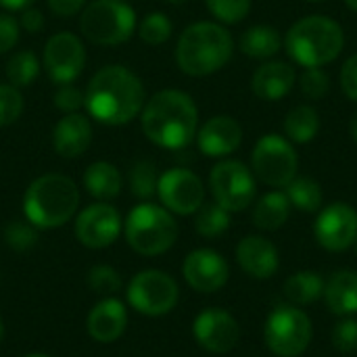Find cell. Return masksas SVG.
<instances>
[{"label": "cell", "instance_id": "30bf717a", "mask_svg": "<svg viewBox=\"0 0 357 357\" xmlns=\"http://www.w3.org/2000/svg\"><path fill=\"white\" fill-rule=\"evenodd\" d=\"M209 188L220 207L230 213H238L255 201L257 180L243 161L224 159L213 165L209 174Z\"/></svg>", "mask_w": 357, "mask_h": 357}, {"label": "cell", "instance_id": "ac0fdd59", "mask_svg": "<svg viewBox=\"0 0 357 357\" xmlns=\"http://www.w3.org/2000/svg\"><path fill=\"white\" fill-rule=\"evenodd\" d=\"M195 140L205 157H228L243 144V126L232 115H215L197 130Z\"/></svg>", "mask_w": 357, "mask_h": 357}, {"label": "cell", "instance_id": "ab89813d", "mask_svg": "<svg viewBox=\"0 0 357 357\" xmlns=\"http://www.w3.org/2000/svg\"><path fill=\"white\" fill-rule=\"evenodd\" d=\"M54 107L59 111H63L65 115L79 113V109L84 107V92L79 88H75L73 84H63L54 92Z\"/></svg>", "mask_w": 357, "mask_h": 357}, {"label": "cell", "instance_id": "e575fe53", "mask_svg": "<svg viewBox=\"0 0 357 357\" xmlns=\"http://www.w3.org/2000/svg\"><path fill=\"white\" fill-rule=\"evenodd\" d=\"M88 289L100 297H113L119 289H121V276L115 268L98 264L94 268H90L88 276H86Z\"/></svg>", "mask_w": 357, "mask_h": 357}, {"label": "cell", "instance_id": "8992f818", "mask_svg": "<svg viewBox=\"0 0 357 357\" xmlns=\"http://www.w3.org/2000/svg\"><path fill=\"white\" fill-rule=\"evenodd\" d=\"M123 236L132 251L144 257H155L176 245L178 222L163 205L142 201L128 213L123 222Z\"/></svg>", "mask_w": 357, "mask_h": 357}, {"label": "cell", "instance_id": "8fae6325", "mask_svg": "<svg viewBox=\"0 0 357 357\" xmlns=\"http://www.w3.org/2000/svg\"><path fill=\"white\" fill-rule=\"evenodd\" d=\"M266 345L278 357L301 356L312 341V320L293 305L276 307L266 322Z\"/></svg>", "mask_w": 357, "mask_h": 357}, {"label": "cell", "instance_id": "4dcf8cb0", "mask_svg": "<svg viewBox=\"0 0 357 357\" xmlns=\"http://www.w3.org/2000/svg\"><path fill=\"white\" fill-rule=\"evenodd\" d=\"M230 228V211L213 203H203L195 213V230L205 238H218Z\"/></svg>", "mask_w": 357, "mask_h": 357}, {"label": "cell", "instance_id": "52a82bcc", "mask_svg": "<svg viewBox=\"0 0 357 357\" xmlns=\"http://www.w3.org/2000/svg\"><path fill=\"white\" fill-rule=\"evenodd\" d=\"M136 10L126 0H92L79 13V31L98 46H117L132 38Z\"/></svg>", "mask_w": 357, "mask_h": 357}, {"label": "cell", "instance_id": "7dc6e473", "mask_svg": "<svg viewBox=\"0 0 357 357\" xmlns=\"http://www.w3.org/2000/svg\"><path fill=\"white\" fill-rule=\"evenodd\" d=\"M345 4H347V6H349L351 10H356V13H357V0H345Z\"/></svg>", "mask_w": 357, "mask_h": 357}, {"label": "cell", "instance_id": "5b68a950", "mask_svg": "<svg viewBox=\"0 0 357 357\" xmlns=\"http://www.w3.org/2000/svg\"><path fill=\"white\" fill-rule=\"evenodd\" d=\"M79 207L77 184L63 174H44L36 178L23 195V213L38 230L65 226Z\"/></svg>", "mask_w": 357, "mask_h": 357}, {"label": "cell", "instance_id": "8d00e7d4", "mask_svg": "<svg viewBox=\"0 0 357 357\" xmlns=\"http://www.w3.org/2000/svg\"><path fill=\"white\" fill-rule=\"evenodd\" d=\"M299 88L307 100H322L331 92V75L322 67H307L299 77Z\"/></svg>", "mask_w": 357, "mask_h": 357}, {"label": "cell", "instance_id": "f35d334b", "mask_svg": "<svg viewBox=\"0 0 357 357\" xmlns=\"http://www.w3.org/2000/svg\"><path fill=\"white\" fill-rule=\"evenodd\" d=\"M333 345L341 354H351L357 349V320H341L333 328Z\"/></svg>", "mask_w": 357, "mask_h": 357}, {"label": "cell", "instance_id": "484cf974", "mask_svg": "<svg viewBox=\"0 0 357 357\" xmlns=\"http://www.w3.org/2000/svg\"><path fill=\"white\" fill-rule=\"evenodd\" d=\"M289 215H291V201H289V197L284 192H280V190H274V192L264 195L255 203L253 224L259 230L274 232V230H278V228H282L287 224Z\"/></svg>", "mask_w": 357, "mask_h": 357}, {"label": "cell", "instance_id": "7bdbcfd3", "mask_svg": "<svg viewBox=\"0 0 357 357\" xmlns=\"http://www.w3.org/2000/svg\"><path fill=\"white\" fill-rule=\"evenodd\" d=\"M46 4L52 15H56L59 19H67L79 15L86 6V0H46Z\"/></svg>", "mask_w": 357, "mask_h": 357}, {"label": "cell", "instance_id": "bcb514c9", "mask_svg": "<svg viewBox=\"0 0 357 357\" xmlns=\"http://www.w3.org/2000/svg\"><path fill=\"white\" fill-rule=\"evenodd\" d=\"M349 134H351L354 142H356V144H357V111H356V113H354L351 121H349Z\"/></svg>", "mask_w": 357, "mask_h": 357}, {"label": "cell", "instance_id": "b9f144b4", "mask_svg": "<svg viewBox=\"0 0 357 357\" xmlns=\"http://www.w3.org/2000/svg\"><path fill=\"white\" fill-rule=\"evenodd\" d=\"M339 82H341V90L345 92V96L357 102V52L343 63Z\"/></svg>", "mask_w": 357, "mask_h": 357}, {"label": "cell", "instance_id": "7c38bea8", "mask_svg": "<svg viewBox=\"0 0 357 357\" xmlns=\"http://www.w3.org/2000/svg\"><path fill=\"white\" fill-rule=\"evenodd\" d=\"M86 65V48L79 36L71 31H59L44 44L42 67L52 84H73Z\"/></svg>", "mask_w": 357, "mask_h": 357}, {"label": "cell", "instance_id": "d590c367", "mask_svg": "<svg viewBox=\"0 0 357 357\" xmlns=\"http://www.w3.org/2000/svg\"><path fill=\"white\" fill-rule=\"evenodd\" d=\"M209 13L222 25H234L251 13V0H205Z\"/></svg>", "mask_w": 357, "mask_h": 357}, {"label": "cell", "instance_id": "9c48e42d", "mask_svg": "<svg viewBox=\"0 0 357 357\" xmlns=\"http://www.w3.org/2000/svg\"><path fill=\"white\" fill-rule=\"evenodd\" d=\"M126 299L134 312L149 318H159L178 305L180 289L167 272L142 270L128 282Z\"/></svg>", "mask_w": 357, "mask_h": 357}, {"label": "cell", "instance_id": "2e32d148", "mask_svg": "<svg viewBox=\"0 0 357 357\" xmlns=\"http://www.w3.org/2000/svg\"><path fill=\"white\" fill-rule=\"evenodd\" d=\"M192 335L203 349L211 354H228L238 345L241 326L226 310L209 307L195 318Z\"/></svg>", "mask_w": 357, "mask_h": 357}, {"label": "cell", "instance_id": "74e56055", "mask_svg": "<svg viewBox=\"0 0 357 357\" xmlns=\"http://www.w3.org/2000/svg\"><path fill=\"white\" fill-rule=\"evenodd\" d=\"M23 113V94L13 84H0V128L15 123Z\"/></svg>", "mask_w": 357, "mask_h": 357}, {"label": "cell", "instance_id": "d4e9b609", "mask_svg": "<svg viewBox=\"0 0 357 357\" xmlns=\"http://www.w3.org/2000/svg\"><path fill=\"white\" fill-rule=\"evenodd\" d=\"M282 46H284V40L280 31L272 25H253L245 29L238 40L241 52L257 61H270L272 56L280 52Z\"/></svg>", "mask_w": 357, "mask_h": 357}, {"label": "cell", "instance_id": "9a60e30c", "mask_svg": "<svg viewBox=\"0 0 357 357\" xmlns=\"http://www.w3.org/2000/svg\"><path fill=\"white\" fill-rule=\"evenodd\" d=\"M314 234L320 247L333 253L354 247L357 236V211L347 203L328 205L320 211Z\"/></svg>", "mask_w": 357, "mask_h": 357}, {"label": "cell", "instance_id": "7402d4cb", "mask_svg": "<svg viewBox=\"0 0 357 357\" xmlns=\"http://www.w3.org/2000/svg\"><path fill=\"white\" fill-rule=\"evenodd\" d=\"M236 261L238 266L257 280H266L276 274L278 270V249L264 236H245L236 247Z\"/></svg>", "mask_w": 357, "mask_h": 357}, {"label": "cell", "instance_id": "f6af8a7d", "mask_svg": "<svg viewBox=\"0 0 357 357\" xmlns=\"http://www.w3.org/2000/svg\"><path fill=\"white\" fill-rule=\"evenodd\" d=\"M36 0H0V6L8 8V10H23L27 6H31Z\"/></svg>", "mask_w": 357, "mask_h": 357}, {"label": "cell", "instance_id": "836d02e7", "mask_svg": "<svg viewBox=\"0 0 357 357\" xmlns=\"http://www.w3.org/2000/svg\"><path fill=\"white\" fill-rule=\"evenodd\" d=\"M4 243L15 253H25L38 243V228L27 220H13L4 228Z\"/></svg>", "mask_w": 357, "mask_h": 357}, {"label": "cell", "instance_id": "c3c4849f", "mask_svg": "<svg viewBox=\"0 0 357 357\" xmlns=\"http://www.w3.org/2000/svg\"><path fill=\"white\" fill-rule=\"evenodd\" d=\"M169 4H176V6H180V4H186L188 0H167Z\"/></svg>", "mask_w": 357, "mask_h": 357}, {"label": "cell", "instance_id": "f1b7e54d", "mask_svg": "<svg viewBox=\"0 0 357 357\" xmlns=\"http://www.w3.org/2000/svg\"><path fill=\"white\" fill-rule=\"evenodd\" d=\"M287 299L295 305H310L324 295V280L316 272H297L284 282Z\"/></svg>", "mask_w": 357, "mask_h": 357}, {"label": "cell", "instance_id": "d6986e66", "mask_svg": "<svg viewBox=\"0 0 357 357\" xmlns=\"http://www.w3.org/2000/svg\"><path fill=\"white\" fill-rule=\"evenodd\" d=\"M88 335L96 343H113L128 328V307L117 297H102L88 314Z\"/></svg>", "mask_w": 357, "mask_h": 357}, {"label": "cell", "instance_id": "1f68e13d", "mask_svg": "<svg viewBox=\"0 0 357 357\" xmlns=\"http://www.w3.org/2000/svg\"><path fill=\"white\" fill-rule=\"evenodd\" d=\"M157 184H159V174L155 163L151 161H136L130 172H128V188L130 192L140 199V201H149L157 195Z\"/></svg>", "mask_w": 357, "mask_h": 357}, {"label": "cell", "instance_id": "60d3db41", "mask_svg": "<svg viewBox=\"0 0 357 357\" xmlns=\"http://www.w3.org/2000/svg\"><path fill=\"white\" fill-rule=\"evenodd\" d=\"M19 38H21L19 21L8 13H0V54H6L8 50H13Z\"/></svg>", "mask_w": 357, "mask_h": 357}, {"label": "cell", "instance_id": "e0dca14e", "mask_svg": "<svg viewBox=\"0 0 357 357\" xmlns=\"http://www.w3.org/2000/svg\"><path fill=\"white\" fill-rule=\"evenodd\" d=\"M182 276L190 289L199 293L220 291L230 276L226 259L213 249H197L186 255L182 264Z\"/></svg>", "mask_w": 357, "mask_h": 357}, {"label": "cell", "instance_id": "44dd1931", "mask_svg": "<svg viewBox=\"0 0 357 357\" xmlns=\"http://www.w3.org/2000/svg\"><path fill=\"white\" fill-rule=\"evenodd\" d=\"M92 142V123L84 113H67L52 130V146L63 159L82 157Z\"/></svg>", "mask_w": 357, "mask_h": 357}, {"label": "cell", "instance_id": "7a4b0ae2", "mask_svg": "<svg viewBox=\"0 0 357 357\" xmlns=\"http://www.w3.org/2000/svg\"><path fill=\"white\" fill-rule=\"evenodd\" d=\"M140 126L153 144L169 151L186 149L199 130L197 102L184 90H159L144 102Z\"/></svg>", "mask_w": 357, "mask_h": 357}, {"label": "cell", "instance_id": "603a6c76", "mask_svg": "<svg viewBox=\"0 0 357 357\" xmlns=\"http://www.w3.org/2000/svg\"><path fill=\"white\" fill-rule=\"evenodd\" d=\"M324 299L333 314L351 316L357 314V272L341 270L324 284Z\"/></svg>", "mask_w": 357, "mask_h": 357}, {"label": "cell", "instance_id": "cb8c5ba5", "mask_svg": "<svg viewBox=\"0 0 357 357\" xmlns=\"http://www.w3.org/2000/svg\"><path fill=\"white\" fill-rule=\"evenodd\" d=\"M84 188L96 201H113L123 186L119 169L109 161H94L84 172Z\"/></svg>", "mask_w": 357, "mask_h": 357}, {"label": "cell", "instance_id": "f907efd6", "mask_svg": "<svg viewBox=\"0 0 357 357\" xmlns=\"http://www.w3.org/2000/svg\"><path fill=\"white\" fill-rule=\"evenodd\" d=\"M25 357H50V356H46V354H29V356H25Z\"/></svg>", "mask_w": 357, "mask_h": 357}, {"label": "cell", "instance_id": "277c9868", "mask_svg": "<svg viewBox=\"0 0 357 357\" xmlns=\"http://www.w3.org/2000/svg\"><path fill=\"white\" fill-rule=\"evenodd\" d=\"M345 48V31L339 21L326 15H307L295 21L284 36V50L293 63L324 67L339 59Z\"/></svg>", "mask_w": 357, "mask_h": 357}, {"label": "cell", "instance_id": "f546056e", "mask_svg": "<svg viewBox=\"0 0 357 357\" xmlns=\"http://www.w3.org/2000/svg\"><path fill=\"white\" fill-rule=\"evenodd\" d=\"M40 67H42V63L31 50H19V52L10 54V59L6 63V79L15 88H27L38 77Z\"/></svg>", "mask_w": 357, "mask_h": 357}, {"label": "cell", "instance_id": "d6a6232c", "mask_svg": "<svg viewBox=\"0 0 357 357\" xmlns=\"http://www.w3.org/2000/svg\"><path fill=\"white\" fill-rule=\"evenodd\" d=\"M174 25L165 13H149L140 23H138V36L144 44L149 46H161L172 38Z\"/></svg>", "mask_w": 357, "mask_h": 357}, {"label": "cell", "instance_id": "ee69618b", "mask_svg": "<svg viewBox=\"0 0 357 357\" xmlns=\"http://www.w3.org/2000/svg\"><path fill=\"white\" fill-rule=\"evenodd\" d=\"M19 27L25 29L27 33H38L44 29V15L42 10L33 8V6H27L21 10V17H19Z\"/></svg>", "mask_w": 357, "mask_h": 357}, {"label": "cell", "instance_id": "6da1fadb", "mask_svg": "<svg viewBox=\"0 0 357 357\" xmlns=\"http://www.w3.org/2000/svg\"><path fill=\"white\" fill-rule=\"evenodd\" d=\"M146 102L142 79L123 65L98 69L86 86L84 107L90 117L105 126H126L140 115Z\"/></svg>", "mask_w": 357, "mask_h": 357}, {"label": "cell", "instance_id": "4316f807", "mask_svg": "<svg viewBox=\"0 0 357 357\" xmlns=\"http://www.w3.org/2000/svg\"><path fill=\"white\" fill-rule=\"evenodd\" d=\"M282 128H284V136L293 144H307L318 136L322 128L320 113L312 105H299L287 113Z\"/></svg>", "mask_w": 357, "mask_h": 357}, {"label": "cell", "instance_id": "ffe728a7", "mask_svg": "<svg viewBox=\"0 0 357 357\" xmlns=\"http://www.w3.org/2000/svg\"><path fill=\"white\" fill-rule=\"evenodd\" d=\"M297 71L287 61H266L253 71L251 90L257 98L276 102L282 100L295 86Z\"/></svg>", "mask_w": 357, "mask_h": 357}, {"label": "cell", "instance_id": "f5cc1de1", "mask_svg": "<svg viewBox=\"0 0 357 357\" xmlns=\"http://www.w3.org/2000/svg\"><path fill=\"white\" fill-rule=\"evenodd\" d=\"M354 247H356V253H357V236H356V243H354Z\"/></svg>", "mask_w": 357, "mask_h": 357}, {"label": "cell", "instance_id": "5bb4252c", "mask_svg": "<svg viewBox=\"0 0 357 357\" xmlns=\"http://www.w3.org/2000/svg\"><path fill=\"white\" fill-rule=\"evenodd\" d=\"M123 230V222L119 211L107 203L96 201L82 209L75 218V238L88 249H107L111 247Z\"/></svg>", "mask_w": 357, "mask_h": 357}, {"label": "cell", "instance_id": "681fc988", "mask_svg": "<svg viewBox=\"0 0 357 357\" xmlns=\"http://www.w3.org/2000/svg\"><path fill=\"white\" fill-rule=\"evenodd\" d=\"M2 339H4V322L0 318V343H2Z\"/></svg>", "mask_w": 357, "mask_h": 357}, {"label": "cell", "instance_id": "3957f363", "mask_svg": "<svg viewBox=\"0 0 357 357\" xmlns=\"http://www.w3.org/2000/svg\"><path fill=\"white\" fill-rule=\"evenodd\" d=\"M234 54L230 31L215 21H197L188 25L176 44V63L190 77L211 75L228 65Z\"/></svg>", "mask_w": 357, "mask_h": 357}, {"label": "cell", "instance_id": "83f0119b", "mask_svg": "<svg viewBox=\"0 0 357 357\" xmlns=\"http://www.w3.org/2000/svg\"><path fill=\"white\" fill-rule=\"evenodd\" d=\"M284 195L291 201V207H297L303 213H316L318 209H322L324 203V195H322V186L307 176L295 178L287 188Z\"/></svg>", "mask_w": 357, "mask_h": 357}, {"label": "cell", "instance_id": "4fadbf2b", "mask_svg": "<svg viewBox=\"0 0 357 357\" xmlns=\"http://www.w3.org/2000/svg\"><path fill=\"white\" fill-rule=\"evenodd\" d=\"M157 197L167 211L176 215H195L205 203V184L195 172L172 167L159 176Z\"/></svg>", "mask_w": 357, "mask_h": 357}, {"label": "cell", "instance_id": "816d5d0a", "mask_svg": "<svg viewBox=\"0 0 357 357\" xmlns=\"http://www.w3.org/2000/svg\"><path fill=\"white\" fill-rule=\"evenodd\" d=\"M307 2H324V0H307Z\"/></svg>", "mask_w": 357, "mask_h": 357}, {"label": "cell", "instance_id": "ba28073f", "mask_svg": "<svg viewBox=\"0 0 357 357\" xmlns=\"http://www.w3.org/2000/svg\"><path fill=\"white\" fill-rule=\"evenodd\" d=\"M299 169V157L293 142L280 134L261 136L251 153V172L255 180L272 188H287Z\"/></svg>", "mask_w": 357, "mask_h": 357}]
</instances>
